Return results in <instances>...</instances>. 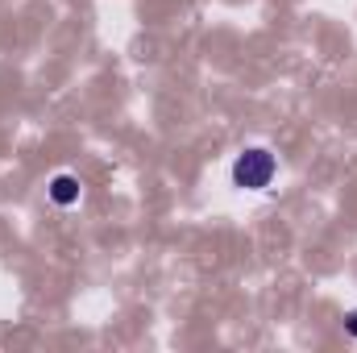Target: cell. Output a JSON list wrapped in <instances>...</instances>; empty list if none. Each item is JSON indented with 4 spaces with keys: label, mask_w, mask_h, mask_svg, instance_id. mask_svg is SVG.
<instances>
[{
    "label": "cell",
    "mask_w": 357,
    "mask_h": 353,
    "mask_svg": "<svg viewBox=\"0 0 357 353\" xmlns=\"http://www.w3.org/2000/svg\"><path fill=\"white\" fill-rule=\"evenodd\" d=\"M345 333H349V337H357V308L345 316Z\"/></svg>",
    "instance_id": "3"
},
{
    "label": "cell",
    "mask_w": 357,
    "mask_h": 353,
    "mask_svg": "<svg viewBox=\"0 0 357 353\" xmlns=\"http://www.w3.org/2000/svg\"><path fill=\"white\" fill-rule=\"evenodd\" d=\"M274 175H278V158L266 146H250L233 163V187H241V191H266Z\"/></svg>",
    "instance_id": "1"
},
{
    "label": "cell",
    "mask_w": 357,
    "mask_h": 353,
    "mask_svg": "<svg viewBox=\"0 0 357 353\" xmlns=\"http://www.w3.org/2000/svg\"><path fill=\"white\" fill-rule=\"evenodd\" d=\"M46 195H50V204H59V208H75L79 204V195H84V183L75 175H54L50 179V187H46Z\"/></svg>",
    "instance_id": "2"
}]
</instances>
